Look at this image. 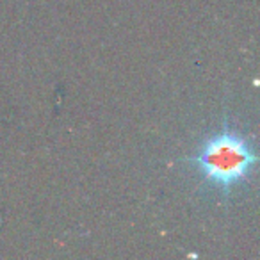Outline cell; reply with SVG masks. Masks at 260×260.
<instances>
[{"mask_svg":"<svg viewBox=\"0 0 260 260\" xmlns=\"http://www.w3.org/2000/svg\"><path fill=\"white\" fill-rule=\"evenodd\" d=\"M191 164L200 171L205 184L216 187L228 196L235 185L246 182L256 166V155L244 136L230 128L228 119L223 128L212 134L194 157Z\"/></svg>","mask_w":260,"mask_h":260,"instance_id":"cell-1","label":"cell"}]
</instances>
